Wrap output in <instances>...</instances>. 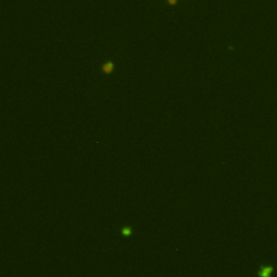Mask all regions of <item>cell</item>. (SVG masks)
Instances as JSON below:
<instances>
[{
    "instance_id": "cell-1",
    "label": "cell",
    "mask_w": 277,
    "mask_h": 277,
    "mask_svg": "<svg viewBox=\"0 0 277 277\" xmlns=\"http://www.w3.org/2000/svg\"><path fill=\"white\" fill-rule=\"evenodd\" d=\"M101 71L104 75H111L115 72V63L112 61H107V62H104L101 65Z\"/></svg>"
},
{
    "instance_id": "cell-2",
    "label": "cell",
    "mask_w": 277,
    "mask_h": 277,
    "mask_svg": "<svg viewBox=\"0 0 277 277\" xmlns=\"http://www.w3.org/2000/svg\"><path fill=\"white\" fill-rule=\"evenodd\" d=\"M272 272H273V266H271V265H264V266H261V268L258 271V276L271 277Z\"/></svg>"
},
{
    "instance_id": "cell-3",
    "label": "cell",
    "mask_w": 277,
    "mask_h": 277,
    "mask_svg": "<svg viewBox=\"0 0 277 277\" xmlns=\"http://www.w3.org/2000/svg\"><path fill=\"white\" fill-rule=\"evenodd\" d=\"M121 234H122L124 236H130V235L132 234V229L130 227H124L121 229Z\"/></svg>"
},
{
    "instance_id": "cell-4",
    "label": "cell",
    "mask_w": 277,
    "mask_h": 277,
    "mask_svg": "<svg viewBox=\"0 0 277 277\" xmlns=\"http://www.w3.org/2000/svg\"><path fill=\"white\" fill-rule=\"evenodd\" d=\"M167 2H168V5H169L170 7H175V5L179 3V0H167Z\"/></svg>"
}]
</instances>
